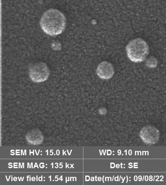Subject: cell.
I'll return each instance as SVG.
<instances>
[{"label":"cell","instance_id":"6da1fadb","mask_svg":"<svg viewBox=\"0 0 166 185\" xmlns=\"http://www.w3.org/2000/svg\"><path fill=\"white\" fill-rule=\"evenodd\" d=\"M66 18L58 9H50L45 11L41 19L40 25L45 33L50 36H58L66 27Z\"/></svg>","mask_w":166,"mask_h":185},{"label":"cell","instance_id":"7a4b0ae2","mask_svg":"<svg viewBox=\"0 0 166 185\" xmlns=\"http://www.w3.org/2000/svg\"><path fill=\"white\" fill-rule=\"evenodd\" d=\"M129 59L135 63L144 61L149 53V46L142 39L137 38L129 42L126 47Z\"/></svg>","mask_w":166,"mask_h":185},{"label":"cell","instance_id":"3957f363","mask_svg":"<svg viewBox=\"0 0 166 185\" xmlns=\"http://www.w3.org/2000/svg\"><path fill=\"white\" fill-rule=\"evenodd\" d=\"M49 74L50 71L45 63H36L29 68V77L33 82L38 83L44 82L48 79Z\"/></svg>","mask_w":166,"mask_h":185},{"label":"cell","instance_id":"277c9868","mask_svg":"<svg viewBox=\"0 0 166 185\" xmlns=\"http://www.w3.org/2000/svg\"><path fill=\"white\" fill-rule=\"evenodd\" d=\"M97 74L98 77L101 79L109 80L114 76V66L111 63L107 61H102L97 66Z\"/></svg>","mask_w":166,"mask_h":185},{"label":"cell","instance_id":"5b68a950","mask_svg":"<svg viewBox=\"0 0 166 185\" xmlns=\"http://www.w3.org/2000/svg\"><path fill=\"white\" fill-rule=\"evenodd\" d=\"M157 60L154 57H151L146 61L147 66L150 68H154L157 66Z\"/></svg>","mask_w":166,"mask_h":185},{"label":"cell","instance_id":"8992f818","mask_svg":"<svg viewBox=\"0 0 166 185\" xmlns=\"http://www.w3.org/2000/svg\"><path fill=\"white\" fill-rule=\"evenodd\" d=\"M34 150H33V152H31V150H29V155H31V153H32L33 154V155H34Z\"/></svg>","mask_w":166,"mask_h":185},{"label":"cell","instance_id":"52a82bcc","mask_svg":"<svg viewBox=\"0 0 166 185\" xmlns=\"http://www.w3.org/2000/svg\"><path fill=\"white\" fill-rule=\"evenodd\" d=\"M36 167H37L38 168H39V167H38V166L37 165V163H36L34 167H33V168H35Z\"/></svg>","mask_w":166,"mask_h":185},{"label":"cell","instance_id":"ba28073f","mask_svg":"<svg viewBox=\"0 0 166 185\" xmlns=\"http://www.w3.org/2000/svg\"><path fill=\"white\" fill-rule=\"evenodd\" d=\"M65 152H64V150H63V155H64V154H65V155H66V153H65Z\"/></svg>","mask_w":166,"mask_h":185},{"label":"cell","instance_id":"9c48e42d","mask_svg":"<svg viewBox=\"0 0 166 185\" xmlns=\"http://www.w3.org/2000/svg\"><path fill=\"white\" fill-rule=\"evenodd\" d=\"M51 177H52L51 176H49V177H48V178L50 179V181H52Z\"/></svg>","mask_w":166,"mask_h":185},{"label":"cell","instance_id":"30bf717a","mask_svg":"<svg viewBox=\"0 0 166 185\" xmlns=\"http://www.w3.org/2000/svg\"><path fill=\"white\" fill-rule=\"evenodd\" d=\"M67 152H68V155H71L70 154H69V152H68V150H67Z\"/></svg>","mask_w":166,"mask_h":185},{"label":"cell","instance_id":"8fae6325","mask_svg":"<svg viewBox=\"0 0 166 185\" xmlns=\"http://www.w3.org/2000/svg\"><path fill=\"white\" fill-rule=\"evenodd\" d=\"M48 150H46V151H45V152H47V155H48Z\"/></svg>","mask_w":166,"mask_h":185},{"label":"cell","instance_id":"7c38bea8","mask_svg":"<svg viewBox=\"0 0 166 185\" xmlns=\"http://www.w3.org/2000/svg\"><path fill=\"white\" fill-rule=\"evenodd\" d=\"M41 179H41V181H43V176H41Z\"/></svg>","mask_w":166,"mask_h":185},{"label":"cell","instance_id":"4fadbf2b","mask_svg":"<svg viewBox=\"0 0 166 185\" xmlns=\"http://www.w3.org/2000/svg\"><path fill=\"white\" fill-rule=\"evenodd\" d=\"M53 164H54L53 163H52V164H51V165H52V168H54V167H53Z\"/></svg>","mask_w":166,"mask_h":185},{"label":"cell","instance_id":"5bb4252c","mask_svg":"<svg viewBox=\"0 0 166 185\" xmlns=\"http://www.w3.org/2000/svg\"><path fill=\"white\" fill-rule=\"evenodd\" d=\"M21 155H22V153H22V152H23V150H21Z\"/></svg>","mask_w":166,"mask_h":185},{"label":"cell","instance_id":"9a60e30c","mask_svg":"<svg viewBox=\"0 0 166 185\" xmlns=\"http://www.w3.org/2000/svg\"><path fill=\"white\" fill-rule=\"evenodd\" d=\"M24 163H23L22 164V165H23V166L24 165ZM21 168H23V167H22V166H21Z\"/></svg>","mask_w":166,"mask_h":185},{"label":"cell","instance_id":"2e32d148","mask_svg":"<svg viewBox=\"0 0 166 185\" xmlns=\"http://www.w3.org/2000/svg\"><path fill=\"white\" fill-rule=\"evenodd\" d=\"M35 151L36 152V155H38V153H37V151H36V150H35Z\"/></svg>","mask_w":166,"mask_h":185},{"label":"cell","instance_id":"e0dca14e","mask_svg":"<svg viewBox=\"0 0 166 185\" xmlns=\"http://www.w3.org/2000/svg\"><path fill=\"white\" fill-rule=\"evenodd\" d=\"M6 176V179H7V181H8V179H7V176Z\"/></svg>","mask_w":166,"mask_h":185},{"label":"cell","instance_id":"ac0fdd59","mask_svg":"<svg viewBox=\"0 0 166 185\" xmlns=\"http://www.w3.org/2000/svg\"><path fill=\"white\" fill-rule=\"evenodd\" d=\"M126 177H127V183L128 181V176H126Z\"/></svg>","mask_w":166,"mask_h":185},{"label":"cell","instance_id":"d6986e66","mask_svg":"<svg viewBox=\"0 0 166 185\" xmlns=\"http://www.w3.org/2000/svg\"><path fill=\"white\" fill-rule=\"evenodd\" d=\"M103 178H104V176H103V177H102V180H103V183H104V180H103Z\"/></svg>","mask_w":166,"mask_h":185},{"label":"cell","instance_id":"ffe728a7","mask_svg":"<svg viewBox=\"0 0 166 185\" xmlns=\"http://www.w3.org/2000/svg\"><path fill=\"white\" fill-rule=\"evenodd\" d=\"M25 155H26V150H25Z\"/></svg>","mask_w":166,"mask_h":185},{"label":"cell","instance_id":"44dd1931","mask_svg":"<svg viewBox=\"0 0 166 185\" xmlns=\"http://www.w3.org/2000/svg\"><path fill=\"white\" fill-rule=\"evenodd\" d=\"M125 179V178H124V179H122V180H123V181L122 182V183H123L124 182V181Z\"/></svg>","mask_w":166,"mask_h":185},{"label":"cell","instance_id":"7402d4cb","mask_svg":"<svg viewBox=\"0 0 166 185\" xmlns=\"http://www.w3.org/2000/svg\"><path fill=\"white\" fill-rule=\"evenodd\" d=\"M29 176H27V181H28V177H29Z\"/></svg>","mask_w":166,"mask_h":185},{"label":"cell","instance_id":"603a6c76","mask_svg":"<svg viewBox=\"0 0 166 185\" xmlns=\"http://www.w3.org/2000/svg\"><path fill=\"white\" fill-rule=\"evenodd\" d=\"M37 181H38V176H37Z\"/></svg>","mask_w":166,"mask_h":185},{"label":"cell","instance_id":"cb8c5ba5","mask_svg":"<svg viewBox=\"0 0 166 185\" xmlns=\"http://www.w3.org/2000/svg\"><path fill=\"white\" fill-rule=\"evenodd\" d=\"M94 178V177H91V178H92V179ZM93 180L94 181V180H93V179H92L91 180V181H93Z\"/></svg>","mask_w":166,"mask_h":185},{"label":"cell","instance_id":"d4e9b609","mask_svg":"<svg viewBox=\"0 0 166 185\" xmlns=\"http://www.w3.org/2000/svg\"><path fill=\"white\" fill-rule=\"evenodd\" d=\"M62 176H61V177H60V179H59V180H60V179H61V178H62Z\"/></svg>","mask_w":166,"mask_h":185},{"label":"cell","instance_id":"484cf974","mask_svg":"<svg viewBox=\"0 0 166 185\" xmlns=\"http://www.w3.org/2000/svg\"><path fill=\"white\" fill-rule=\"evenodd\" d=\"M19 168H20V164H21V163H19Z\"/></svg>","mask_w":166,"mask_h":185},{"label":"cell","instance_id":"4316f807","mask_svg":"<svg viewBox=\"0 0 166 185\" xmlns=\"http://www.w3.org/2000/svg\"><path fill=\"white\" fill-rule=\"evenodd\" d=\"M95 179H96V180H96V181H97V179H97V176H96V177H95Z\"/></svg>","mask_w":166,"mask_h":185},{"label":"cell","instance_id":"83f0119b","mask_svg":"<svg viewBox=\"0 0 166 185\" xmlns=\"http://www.w3.org/2000/svg\"><path fill=\"white\" fill-rule=\"evenodd\" d=\"M10 176L9 178V179H8V181H9V179H10Z\"/></svg>","mask_w":166,"mask_h":185},{"label":"cell","instance_id":"f1b7e54d","mask_svg":"<svg viewBox=\"0 0 166 185\" xmlns=\"http://www.w3.org/2000/svg\"><path fill=\"white\" fill-rule=\"evenodd\" d=\"M18 178L19 181H21V179H20V178H19V177H18Z\"/></svg>","mask_w":166,"mask_h":185},{"label":"cell","instance_id":"f546056e","mask_svg":"<svg viewBox=\"0 0 166 185\" xmlns=\"http://www.w3.org/2000/svg\"><path fill=\"white\" fill-rule=\"evenodd\" d=\"M24 177H23V179H22V181H23V180H24Z\"/></svg>","mask_w":166,"mask_h":185},{"label":"cell","instance_id":"4dcf8cb0","mask_svg":"<svg viewBox=\"0 0 166 185\" xmlns=\"http://www.w3.org/2000/svg\"><path fill=\"white\" fill-rule=\"evenodd\" d=\"M67 163H66V168H67Z\"/></svg>","mask_w":166,"mask_h":185},{"label":"cell","instance_id":"1f68e13d","mask_svg":"<svg viewBox=\"0 0 166 185\" xmlns=\"http://www.w3.org/2000/svg\"><path fill=\"white\" fill-rule=\"evenodd\" d=\"M67 183V177H66V183Z\"/></svg>","mask_w":166,"mask_h":185},{"label":"cell","instance_id":"d6a6232c","mask_svg":"<svg viewBox=\"0 0 166 185\" xmlns=\"http://www.w3.org/2000/svg\"><path fill=\"white\" fill-rule=\"evenodd\" d=\"M75 178V177H73V181H74V178Z\"/></svg>","mask_w":166,"mask_h":185},{"label":"cell","instance_id":"836d02e7","mask_svg":"<svg viewBox=\"0 0 166 185\" xmlns=\"http://www.w3.org/2000/svg\"><path fill=\"white\" fill-rule=\"evenodd\" d=\"M11 181H13V178H12H12H11Z\"/></svg>","mask_w":166,"mask_h":185},{"label":"cell","instance_id":"e575fe53","mask_svg":"<svg viewBox=\"0 0 166 185\" xmlns=\"http://www.w3.org/2000/svg\"></svg>","mask_w":166,"mask_h":185}]
</instances>
